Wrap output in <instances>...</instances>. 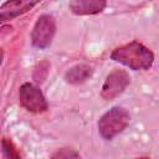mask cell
Masks as SVG:
<instances>
[{
	"label": "cell",
	"mask_w": 159,
	"mask_h": 159,
	"mask_svg": "<svg viewBox=\"0 0 159 159\" xmlns=\"http://www.w3.org/2000/svg\"><path fill=\"white\" fill-rule=\"evenodd\" d=\"M111 58L133 71H144L153 66L154 53L139 41H132L114 48Z\"/></svg>",
	"instance_id": "obj_1"
},
{
	"label": "cell",
	"mask_w": 159,
	"mask_h": 159,
	"mask_svg": "<svg viewBox=\"0 0 159 159\" xmlns=\"http://www.w3.org/2000/svg\"><path fill=\"white\" fill-rule=\"evenodd\" d=\"M130 116L127 109L122 107H113L107 111L98 120V133L106 139L111 140L119 133H122L129 124Z\"/></svg>",
	"instance_id": "obj_2"
},
{
	"label": "cell",
	"mask_w": 159,
	"mask_h": 159,
	"mask_svg": "<svg viewBox=\"0 0 159 159\" xmlns=\"http://www.w3.org/2000/svg\"><path fill=\"white\" fill-rule=\"evenodd\" d=\"M56 34V20L50 14H42L36 20L31 31V43L39 50L48 47Z\"/></svg>",
	"instance_id": "obj_3"
},
{
	"label": "cell",
	"mask_w": 159,
	"mask_h": 159,
	"mask_svg": "<svg viewBox=\"0 0 159 159\" xmlns=\"http://www.w3.org/2000/svg\"><path fill=\"white\" fill-rule=\"evenodd\" d=\"M19 101L20 104L31 113H43L47 111V101L39 87L30 82L21 84L19 89Z\"/></svg>",
	"instance_id": "obj_4"
},
{
	"label": "cell",
	"mask_w": 159,
	"mask_h": 159,
	"mask_svg": "<svg viewBox=\"0 0 159 159\" xmlns=\"http://www.w3.org/2000/svg\"><path fill=\"white\" fill-rule=\"evenodd\" d=\"M130 77L124 70H114L107 77L102 86L101 96L106 101L114 99L119 94L124 92V89L129 86Z\"/></svg>",
	"instance_id": "obj_5"
},
{
	"label": "cell",
	"mask_w": 159,
	"mask_h": 159,
	"mask_svg": "<svg viewBox=\"0 0 159 159\" xmlns=\"http://www.w3.org/2000/svg\"><path fill=\"white\" fill-rule=\"evenodd\" d=\"M37 4H39L37 1H22V0L4 2L1 5V11H0V25L25 14Z\"/></svg>",
	"instance_id": "obj_6"
},
{
	"label": "cell",
	"mask_w": 159,
	"mask_h": 159,
	"mask_svg": "<svg viewBox=\"0 0 159 159\" xmlns=\"http://www.w3.org/2000/svg\"><path fill=\"white\" fill-rule=\"evenodd\" d=\"M107 6L104 0H73L68 7L76 15H94L102 12Z\"/></svg>",
	"instance_id": "obj_7"
},
{
	"label": "cell",
	"mask_w": 159,
	"mask_h": 159,
	"mask_svg": "<svg viewBox=\"0 0 159 159\" xmlns=\"http://www.w3.org/2000/svg\"><path fill=\"white\" fill-rule=\"evenodd\" d=\"M93 75L91 66L86 63H78L68 68L65 73V81L71 84H82Z\"/></svg>",
	"instance_id": "obj_8"
},
{
	"label": "cell",
	"mask_w": 159,
	"mask_h": 159,
	"mask_svg": "<svg viewBox=\"0 0 159 159\" xmlns=\"http://www.w3.org/2000/svg\"><path fill=\"white\" fill-rule=\"evenodd\" d=\"M50 159H82L80 153L72 148H60L57 149L51 157Z\"/></svg>",
	"instance_id": "obj_9"
},
{
	"label": "cell",
	"mask_w": 159,
	"mask_h": 159,
	"mask_svg": "<svg viewBox=\"0 0 159 159\" xmlns=\"http://www.w3.org/2000/svg\"><path fill=\"white\" fill-rule=\"evenodd\" d=\"M1 149H2V153L6 159H21L17 149L15 148V145L12 144V142L10 139L4 138L1 140Z\"/></svg>",
	"instance_id": "obj_10"
},
{
	"label": "cell",
	"mask_w": 159,
	"mask_h": 159,
	"mask_svg": "<svg viewBox=\"0 0 159 159\" xmlns=\"http://www.w3.org/2000/svg\"><path fill=\"white\" fill-rule=\"evenodd\" d=\"M48 70H50V63L47 61H41L34 70V80L37 82V83H41L45 81V78L47 77V73H48Z\"/></svg>",
	"instance_id": "obj_11"
},
{
	"label": "cell",
	"mask_w": 159,
	"mask_h": 159,
	"mask_svg": "<svg viewBox=\"0 0 159 159\" xmlns=\"http://www.w3.org/2000/svg\"><path fill=\"white\" fill-rule=\"evenodd\" d=\"M2 60H4V50L0 48V66H1V63H2Z\"/></svg>",
	"instance_id": "obj_12"
},
{
	"label": "cell",
	"mask_w": 159,
	"mask_h": 159,
	"mask_svg": "<svg viewBox=\"0 0 159 159\" xmlns=\"http://www.w3.org/2000/svg\"><path fill=\"white\" fill-rule=\"evenodd\" d=\"M137 159H150V158H148V157H142V158H137Z\"/></svg>",
	"instance_id": "obj_13"
}]
</instances>
